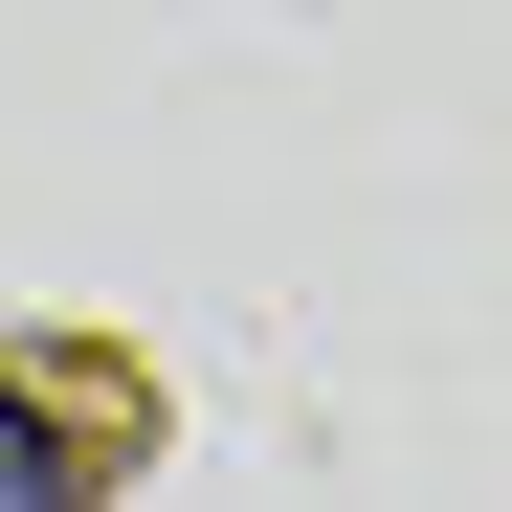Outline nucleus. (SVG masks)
<instances>
[{
  "label": "nucleus",
  "instance_id": "obj_1",
  "mask_svg": "<svg viewBox=\"0 0 512 512\" xmlns=\"http://www.w3.org/2000/svg\"><path fill=\"white\" fill-rule=\"evenodd\" d=\"M67 490H90V468H67V423H45L23 379H0V512H67Z\"/></svg>",
  "mask_w": 512,
  "mask_h": 512
}]
</instances>
